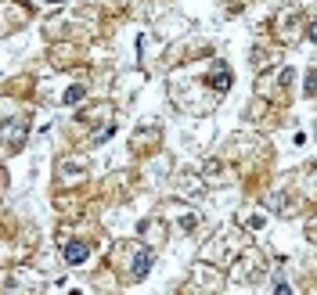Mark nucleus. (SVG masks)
Instances as JSON below:
<instances>
[{
  "label": "nucleus",
  "instance_id": "3",
  "mask_svg": "<svg viewBox=\"0 0 317 295\" xmlns=\"http://www.w3.org/2000/svg\"><path fill=\"white\" fill-rule=\"evenodd\" d=\"M245 223H249V230H260V227H263L267 220H263V216H260V212H256V216H249V220H245Z\"/></svg>",
  "mask_w": 317,
  "mask_h": 295
},
{
  "label": "nucleus",
  "instance_id": "2",
  "mask_svg": "<svg viewBox=\"0 0 317 295\" xmlns=\"http://www.w3.org/2000/svg\"><path fill=\"white\" fill-rule=\"evenodd\" d=\"M80 98H83V87H69L65 90V104H76Z\"/></svg>",
  "mask_w": 317,
  "mask_h": 295
},
{
  "label": "nucleus",
  "instance_id": "1",
  "mask_svg": "<svg viewBox=\"0 0 317 295\" xmlns=\"http://www.w3.org/2000/svg\"><path fill=\"white\" fill-rule=\"evenodd\" d=\"M65 259L72 263V267L87 263V245H65Z\"/></svg>",
  "mask_w": 317,
  "mask_h": 295
},
{
  "label": "nucleus",
  "instance_id": "4",
  "mask_svg": "<svg viewBox=\"0 0 317 295\" xmlns=\"http://www.w3.org/2000/svg\"><path fill=\"white\" fill-rule=\"evenodd\" d=\"M310 40H317V22H314V25H310Z\"/></svg>",
  "mask_w": 317,
  "mask_h": 295
},
{
  "label": "nucleus",
  "instance_id": "5",
  "mask_svg": "<svg viewBox=\"0 0 317 295\" xmlns=\"http://www.w3.org/2000/svg\"><path fill=\"white\" fill-rule=\"evenodd\" d=\"M51 4H65V0H51Z\"/></svg>",
  "mask_w": 317,
  "mask_h": 295
}]
</instances>
